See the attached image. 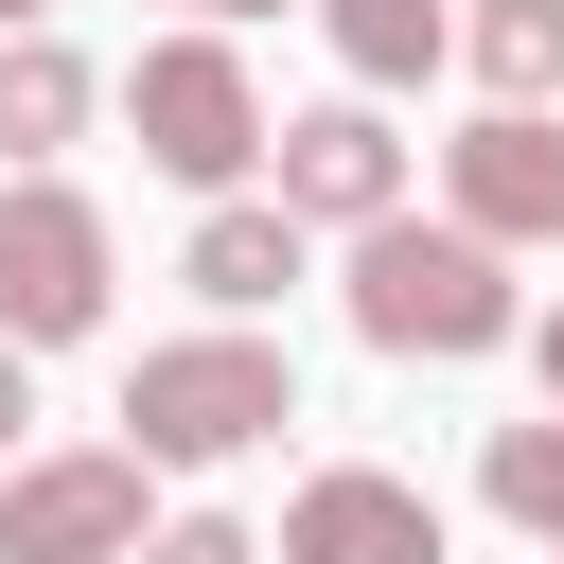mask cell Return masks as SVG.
Returning <instances> with one entry per match:
<instances>
[{
  "label": "cell",
  "instance_id": "1",
  "mask_svg": "<svg viewBox=\"0 0 564 564\" xmlns=\"http://www.w3.org/2000/svg\"><path fill=\"white\" fill-rule=\"evenodd\" d=\"M335 300H352V335H370V352H405V370H458V352H511V335H529L511 247H494V229H458V212H441V229H423V212L352 229Z\"/></svg>",
  "mask_w": 564,
  "mask_h": 564
},
{
  "label": "cell",
  "instance_id": "2",
  "mask_svg": "<svg viewBox=\"0 0 564 564\" xmlns=\"http://www.w3.org/2000/svg\"><path fill=\"white\" fill-rule=\"evenodd\" d=\"M282 423H300V352H282V335H247V317H212V335H159V352L123 370V441H141L159 476L264 458Z\"/></svg>",
  "mask_w": 564,
  "mask_h": 564
},
{
  "label": "cell",
  "instance_id": "3",
  "mask_svg": "<svg viewBox=\"0 0 564 564\" xmlns=\"http://www.w3.org/2000/svg\"><path fill=\"white\" fill-rule=\"evenodd\" d=\"M123 123H141V176H176V194H247V176L282 159V123H264V88H247L229 18L159 35V53L123 70Z\"/></svg>",
  "mask_w": 564,
  "mask_h": 564
},
{
  "label": "cell",
  "instance_id": "4",
  "mask_svg": "<svg viewBox=\"0 0 564 564\" xmlns=\"http://www.w3.org/2000/svg\"><path fill=\"white\" fill-rule=\"evenodd\" d=\"M106 300H123L106 212L70 176H0V335L18 352H70V335H106Z\"/></svg>",
  "mask_w": 564,
  "mask_h": 564
},
{
  "label": "cell",
  "instance_id": "5",
  "mask_svg": "<svg viewBox=\"0 0 564 564\" xmlns=\"http://www.w3.org/2000/svg\"><path fill=\"white\" fill-rule=\"evenodd\" d=\"M141 441H70V458H18L0 476V564H141L159 511H141Z\"/></svg>",
  "mask_w": 564,
  "mask_h": 564
},
{
  "label": "cell",
  "instance_id": "6",
  "mask_svg": "<svg viewBox=\"0 0 564 564\" xmlns=\"http://www.w3.org/2000/svg\"><path fill=\"white\" fill-rule=\"evenodd\" d=\"M264 194H282L300 229H335V247H352V229H388V212H405V141H388V106H370V88L300 106V123H282V159H264Z\"/></svg>",
  "mask_w": 564,
  "mask_h": 564
},
{
  "label": "cell",
  "instance_id": "7",
  "mask_svg": "<svg viewBox=\"0 0 564 564\" xmlns=\"http://www.w3.org/2000/svg\"><path fill=\"white\" fill-rule=\"evenodd\" d=\"M441 212L494 229V247H564V123L546 106H476L441 141Z\"/></svg>",
  "mask_w": 564,
  "mask_h": 564
},
{
  "label": "cell",
  "instance_id": "8",
  "mask_svg": "<svg viewBox=\"0 0 564 564\" xmlns=\"http://www.w3.org/2000/svg\"><path fill=\"white\" fill-rule=\"evenodd\" d=\"M282 564H441V511H423L405 476L335 458V476H300V494H282Z\"/></svg>",
  "mask_w": 564,
  "mask_h": 564
},
{
  "label": "cell",
  "instance_id": "9",
  "mask_svg": "<svg viewBox=\"0 0 564 564\" xmlns=\"http://www.w3.org/2000/svg\"><path fill=\"white\" fill-rule=\"evenodd\" d=\"M300 247H317V229H300L282 194H212V212H194V247H176V282H194L212 317H264V300L300 282Z\"/></svg>",
  "mask_w": 564,
  "mask_h": 564
},
{
  "label": "cell",
  "instance_id": "10",
  "mask_svg": "<svg viewBox=\"0 0 564 564\" xmlns=\"http://www.w3.org/2000/svg\"><path fill=\"white\" fill-rule=\"evenodd\" d=\"M88 106H106V70L70 35H0V176H53L88 141Z\"/></svg>",
  "mask_w": 564,
  "mask_h": 564
},
{
  "label": "cell",
  "instance_id": "11",
  "mask_svg": "<svg viewBox=\"0 0 564 564\" xmlns=\"http://www.w3.org/2000/svg\"><path fill=\"white\" fill-rule=\"evenodd\" d=\"M317 35H335V70L388 106V88H423V70H458V0H317Z\"/></svg>",
  "mask_w": 564,
  "mask_h": 564
},
{
  "label": "cell",
  "instance_id": "12",
  "mask_svg": "<svg viewBox=\"0 0 564 564\" xmlns=\"http://www.w3.org/2000/svg\"><path fill=\"white\" fill-rule=\"evenodd\" d=\"M458 70L494 106H546L564 88V0H458Z\"/></svg>",
  "mask_w": 564,
  "mask_h": 564
},
{
  "label": "cell",
  "instance_id": "13",
  "mask_svg": "<svg viewBox=\"0 0 564 564\" xmlns=\"http://www.w3.org/2000/svg\"><path fill=\"white\" fill-rule=\"evenodd\" d=\"M476 494H494L529 546H564V405H546V423H494V441H476Z\"/></svg>",
  "mask_w": 564,
  "mask_h": 564
},
{
  "label": "cell",
  "instance_id": "14",
  "mask_svg": "<svg viewBox=\"0 0 564 564\" xmlns=\"http://www.w3.org/2000/svg\"><path fill=\"white\" fill-rule=\"evenodd\" d=\"M141 564H264V529H229V511H159Z\"/></svg>",
  "mask_w": 564,
  "mask_h": 564
},
{
  "label": "cell",
  "instance_id": "15",
  "mask_svg": "<svg viewBox=\"0 0 564 564\" xmlns=\"http://www.w3.org/2000/svg\"><path fill=\"white\" fill-rule=\"evenodd\" d=\"M18 423H35V352L0 335V476H18Z\"/></svg>",
  "mask_w": 564,
  "mask_h": 564
},
{
  "label": "cell",
  "instance_id": "16",
  "mask_svg": "<svg viewBox=\"0 0 564 564\" xmlns=\"http://www.w3.org/2000/svg\"><path fill=\"white\" fill-rule=\"evenodd\" d=\"M529 370H546V405H564V317H529Z\"/></svg>",
  "mask_w": 564,
  "mask_h": 564
},
{
  "label": "cell",
  "instance_id": "17",
  "mask_svg": "<svg viewBox=\"0 0 564 564\" xmlns=\"http://www.w3.org/2000/svg\"><path fill=\"white\" fill-rule=\"evenodd\" d=\"M0 35H53V0H0Z\"/></svg>",
  "mask_w": 564,
  "mask_h": 564
},
{
  "label": "cell",
  "instance_id": "18",
  "mask_svg": "<svg viewBox=\"0 0 564 564\" xmlns=\"http://www.w3.org/2000/svg\"><path fill=\"white\" fill-rule=\"evenodd\" d=\"M194 18H282V0H194Z\"/></svg>",
  "mask_w": 564,
  "mask_h": 564
},
{
  "label": "cell",
  "instance_id": "19",
  "mask_svg": "<svg viewBox=\"0 0 564 564\" xmlns=\"http://www.w3.org/2000/svg\"><path fill=\"white\" fill-rule=\"evenodd\" d=\"M546 564H564V546H546Z\"/></svg>",
  "mask_w": 564,
  "mask_h": 564
}]
</instances>
